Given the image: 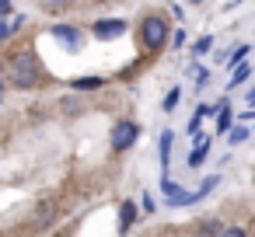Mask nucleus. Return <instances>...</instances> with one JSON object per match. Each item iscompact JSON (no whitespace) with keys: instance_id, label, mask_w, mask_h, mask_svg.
Here are the masks:
<instances>
[{"instance_id":"1a4fd4ad","label":"nucleus","mask_w":255,"mask_h":237,"mask_svg":"<svg viewBox=\"0 0 255 237\" xmlns=\"http://www.w3.org/2000/svg\"><path fill=\"white\" fill-rule=\"evenodd\" d=\"M171 147H175V133H171V129H164V133H161V140H157V157H161V171H168V167H171Z\"/></svg>"},{"instance_id":"c85d7f7f","label":"nucleus","mask_w":255,"mask_h":237,"mask_svg":"<svg viewBox=\"0 0 255 237\" xmlns=\"http://www.w3.org/2000/svg\"><path fill=\"white\" fill-rule=\"evenodd\" d=\"M98 4H109V0H98Z\"/></svg>"},{"instance_id":"9d476101","label":"nucleus","mask_w":255,"mask_h":237,"mask_svg":"<svg viewBox=\"0 0 255 237\" xmlns=\"http://www.w3.org/2000/svg\"><path fill=\"white\" fill-rule=\"evenodd\" d=\"M252 70H255V67H252L248 60H241V63H238V67L231 70V80H227V87H241V84H245V80L252 77Z\"/></svg>"},{"instance_id":"cd10ccee","label":"nucleus","mask_w":255,"mask_h":237,"mask_svg":"<svg viewBox=\"0 0 255 237\" xmlns=\"http://www.w3.org/2000/svg\"><path fill=\"white\" fill-rule=\"evenodd\" d=\"M189 4H203V0H189Z\"/></svg>"},{"instance_id":"aec40b11","label":"nucleus","mask_w":255,"mask_h":237,"mask_svg":"<svg viewBox=\"0 0 255 237\" xmlns=\"http://www.w3.org/2000/svg\"><path fill=\"white\" fill-rule=\"evenodd\" d=\"M199 230H203V234H227V227H224V223H217V220H203V223H199Z\"/></svg>"},{"instance_id":"0eeeda50","label":"nucleus","mask_w":255,"mask_h":237,"mask_svg":"<svg viewBox=\"0 0 255 237\" xmlns=\"http://www.w3.org/2000/svg\"><path fill=\"white\" fill-rule=\"evenodd\" d=\"M206 157H210V140L203 136V140H196V147L189 150L185 167H189V171H196V167H203V164H206Z\"/></svg>"},{"instance_id":"a878e982","label":"nucleus","mask_w":255,"mask_h":237,"mask_svg":"<svg viewBox=\"0 0 255 237\" xmlns=\"http://www.w3.org/2000/svg\"><path fill=\"white\" fill-rule=\"evenodd\" d=\"M248 105H252V108H255V87H252V91H248Z\"/></svg>"},{"instance_id":"9b49d317","label":"nucleus","mask_w":255,"mask_h":237,"mask_svg":"<svg viewBox=\"0 0 255 237\" xmlns=\"http://www.w3.org/2000/svg\"><path fill=\"white\" fill-rule=\"evenodd\" d=\"M70 87L74 91H98V87H105V77H74Z\"/></svg>"},{"instance_id":"dca6fc26","label":"nucleus","mask_w":255,"mask_h":237,"mask_svg":"<svg viewBox=\"0 0 255 237\" xmlns=\"http://www.w3.org/2000/svg\"><path fill=\"white\" fill-rule=\"evenodd\" d=\"M213 42H217L213 35H199V39H196V46H192V56H196V60H199V56H206V53L213 49Z\"/></svg>"},{"instance_id":"a211bd4d","label":"nucleus","mask_w":255,"mask_h":237,"mask_svg":"<svg viewBox=\"0 0 255 237\" xmlns=\"http://www.w3.org/2000/svg\"><path fill=\"white\" fill-rule=\"evenodd\" d=\"M192 84H196V91H203V87L210 84V70H206V67H196V63H192Z\"/></svg>"},{"instance_id":"423d86ee","label":"nucleus","mask_w":255,"mask_h":237,"mask_svg":"<svg viewBox=\"0 0 255 237\" xmlns=\"http://www.w3.org/2000/svg\"><path fill=\"white\" fill-rule=\"evenodd\" d=\"M136 220H140V206L133 199H123L119 202V234H129L136 227Z\"/></svg>"},{"instance_id":"7ed1b4c3","label":"nucleus","mask_w":255,"mask_h":237,"mask_svg":"<svg viewBox=\"0 0 255 237\" xmlns=\"http://www.w3.org/2000/svg\"><path fill=\"white\" fill-rule=\"evenodd\" d=\"M136 140H140V122H133V119H119V122H112V133H109V147H112V154H126V150H133Z\"/></svg>"},{"instance_id":"b1692460","label":"nucleus","mask_w":255,"mask_h":237,"mask_svg":"<svg viewBox=\"0 0 255 237\" xmlns=\"http://www.w3.org/2000/svg\"><path fill=\"white\" fill-rule=\"evenodd\" d=\"M171 46H175V49H182V46H185V32H182V28L171 35Z\"/></svg>"},{"instance_id":"4468645a","label":"nucleus","mask_w":255,"mask_h":237,"mask_svg":"<svg viewBox=\"0 0 255 237\" xmlns=\"http://www.w3.org/2000/svg\"><path fill=\"white\" fill-rule=\"evenodd\" d=\"M185 133H189V140H192V143H196V140H203V115H199V112H192V119H189Z\"/></svg>"},{"instance_id":"2eb2a0df","label":"nucleus","mask_w":255,"mask_h":237,"mask_svg":"<svg viewBox=\"0 0 255 237\" xmlns=\"http://www.w3.org/2000/svg\"><path fill=\"white\" fill-rule=\"evenodd\" d=\"M39 4H42V11H46V14H63V11L74 4V0H39Z\"/></svg>"},{"instance_id":"f3484780","label":"nucleus","mask_w":255,"mask_h":237,"mask_svg":"<svg viewBox=\"0 0 255 237\" xmlns=\"http://www.w3.org/2000/svg\"><path fill=\"white\" fill-rule=\"evenodd\" d=\"M217 185H220V174H210V178H206V181H203V185H199V188L192 192V195H196V202H199V199H206V195H210V192H213Z\"/></svg>"},{"instance_id":"f03ea898","label":"nucleus","mask_w":255,"mask_h":237,"mask_svg":"<svg viewBox=\"0 0 255 237\" xmlns=\"http://www.w3.org/2000/svg\"><path fill=\"white\" fill-rule=\"evenodd\" d=\"M168 35H171V28H168V18L164 14H143L140 18V25H136V39H140V49L143 53H161L164 46H168Z\"/></svg>"},{"instance_id":"4be33fe9","label":"nucleus","mask_w":255,"mask_h":237,"mask_svg":"<svg viewBox=\"0 0 255 237\" xmlns=\"http://www.w3.org/2000/svg\"><path fill=\"white\" fill-rule=\"evenodd\" d=\"M14 11V0H0V18H11Z\"/></svg>"},{"instance_id":"f8f14e48","label":"nucleus","mask_w":255,"mask_h":237,"mask_svg":"<svg viewBox=\"0 0 255 237\" xmlns=\"http://www.w3.org/2000/svg\"><path fill=\"white\" fill-rule=\"evenodd\" d=\"M248 49H252V46H245V42H238V46H234V49L227 53V60H224V67H227V70H234V67H238L241 60H248Z\"/></svg>"},{"instance_id":"393cba45","label":"nucleus","mask_w":255,"mask_h":237,"mask_svg":"<svg viewBox=\"0 0 255 237\" xmlns=\"http://www.w3.org/2000/svg\"><path fill=\"white\" fill-rule=\"evenodd\" d=\"M196 112H199V115H203V119H206V115H217V101H213V105H199V108H196Z\"/></svg>"},{"instance_id":"412c9836","label":"nucleus","mask_w":255,"mask_h":237,"mask_svg":"<svg viewBox=\"0 0 255 237\" xmlns=\"http://www.w3.org/2000/svg\"><path fill=\"white\" fill-rule=\"evenodd\" d=\"M11 35H14V28H11V21H7V18H0V46H4V42H7Z\"/></svg>"},{"instance_id":"5701e85b","label":"nucleus","mask_w":255,"mask_h":237,"mask_svg":"<svg viewBox=\"0 0 255 237\" xmlns=\"http://www.w3.org/2000/svg\"><path fill=\"white\" fill-rule=\"evenodd\" d=\"M25 21H28V18H25V14H18V18H11V28H14V35H18V32H21V28H25Z\"/></svg>"},{"instance_id":"bb28decb","label":"nucleus","mask_w":255,"mask_h":237,"mask_svg":"<svg viewBox=\"0 0 255 237\" xmlns=\"http://www.w3.org/2000/svg\"><path fill=\"white\" fill-rule=\"evenodd\" d=\"M4 87H7V84H4V77H0V101H4Z\"/></svg>"},{"instance_id":"6ab92c4d","label":"nucleus","mask_w":255,"mask_h":237,"mask_svg":"<svg viewBox=\"0 0 255 237\" xmlns=\"http://www.w3.org/2000/svg\"><path fill=\"white\" fill-rule=\"evenodd\" d=\"M178 98H182V91H178V87H171V91L164 94V101H161V108H164V112H175V108H178Z\"/></svg>"},{"instance_id":"39448f33","label":"nucleus","mask_w":255,"mask_h":237,"mask_svg":"<svg viewBox=\"0 0 255 237\" xmlns=\"http://www.w3.org/2000/svg\"><path fill=\"white\" fill-rule=\"evenodd\" d=\"M49 35H53V39H56V46H63L67 53L84 49V28H77V25L60 21V25H53V28H49Z\"/></svg>"},{"instance_id":"c756f323","label":"nucleus","mask_w":255,"mask_h":237,"mask_svg":"<svg viewBox=\"0 0 255 237\" xmlns=\"http://www.w3.org/2000/svg\"><path fill=\"white\" fill-rule=\"evenodd\" d=\"M252 133H255V126H252Z\"/></svg>"},{"instance_id":"6e6552de","label":"nucleus","mask_w":255,"mask_h":237,"mask_svg":"<svg viewBox=\"0 0 255 237\" xmlns=\"http://www.w3.org/2000/svg\"><path fill=\"white\" fill-rule=\"evenodd\" d=\"M234 126V112H231V101L227 98H220L217 101V133L220 136H227V129Z\"/></svg>"},{"instance_id":"20e7f679","label":"nucleus","mask_w":255,"mask_h":237,"mask_svg":"<svg viewBox=\"0 0 255 237\" xmlns=\"http://www.w3.org/2000/svg\"><path fill=\"white\" fill-rule=\"evenodd\" d=\"M126 32H129V21L126 18H95L91 21V39H98V42L123 39Z\"/></svg>"},{"instance_id":"ddd939ff","label":"nucleus","mask_w":255,"mask_h":237,"mask_svg":"<svg viewBox=\"0 0 255 237\" xmlns=\"http://www.w3.org/2000/svg\"><path fill=\"white\" fill-rule=\"evenodd\" d=\"M248 136H252V129H248L245 122H234V126L227 129V143H231V147H238V143H245Z\"/></svg>"},{"instance_id":"f257e3e1","label":"nucleus","mask_w":255,"mask_h":237,"mask_svg":"<svg viewBox=\"0 0 255 237\" xmlns=\"http://www.w3.org/2000/svg\"><path fill=\"white\" fill-rule=\"evenodd\" d=\"M46 80V67L39 60L35 49H18L11 60H7V84L18 87V91H32Z\"/></svg>"}]
</instances>
